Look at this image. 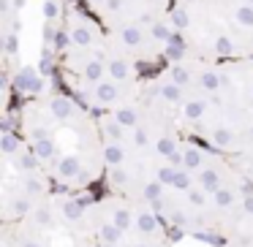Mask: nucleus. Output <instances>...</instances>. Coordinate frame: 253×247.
<instances>
[{
  "instance_id": "nucleus-6",
  "label": "nucleus",
  "mask_w": 253,
  "mask_h": 247,
  "mask_svg": "<svg viewBox=\"0 0 253 247\" xmlns=\"http://www.w3.org/2000/svg\"><path fill=\"white\" fill-rule=\"evenodd\" d=\"M60 212H63V220H66V223H79V220L84 217V207L77 201V198H66L63 207H60Z\"/></svg>"
},
{
  "instance_id": "nucleus-2",
  "label": "nucleus",
  "mask_w": 253,
  "mask_h": 247,
  "mask_svg": "<svg viewBox=\"0 0 253 247\" xmlns=\"http://www.w3.org/2000/svg\"><path fill=\"white\" fill-rule=\"evenodd\" d=\"M57 68L66 90L93 111H115L131 104L142 90L139 66L112 44L106 28L87 6L77 3L63 17Z\"/></svg>"
},
{
  "instance_id": "nucleus-4",
  "label": "nucleus",
  "mask_w": 253,
  "mask_h": 247,
  "mask_svg": "<svg viewBox=\"0 0 253 247\" xmlns=\"http://www.w3.org/2000/svg\"><path fill=\"white\" fill-rule=\"evenodd\" d=\"M174 0H84L87 11L104 28L133 19H164L169 17Z\"/></svg>"
},
{
  "instance_id": "nucleus-1",
  "label": "nucleus",
  "mask_w": 253,
  "mask_h": 247,
  "mask_svg": "<svg viewBox=\"0 0 253 247\" xmlns=\"http://www.w3.org/2000/svg\"><path fill=\"white\" fill-rule=\"evenodd\" d=\"M161 73L177 90L180 125L204 133L218 152L253 147V57L210 63L177 55Z\"/></svg>"
},
{
  "instance_id": "nucleus-5",
  "label": "nucleus",
  "mask_w": 253,
  "mask_h": 247,
  "mask_svg": "<svg viewBox=\"0 0 253 247\" xmlns=\"http://www.w3.org/2000/svg\"><path fill=\"white\" fill-rule=\"evenodd\" d=\"M196 185L202 187V190H207L210 196H215V193L220 190V187H226L229 182H226V174H223V169H220L218 163H204L202 169L196 171ZM245 179V176H242Z\"/></svg>"
},
{
  "instance_id": "nucleus-3",
  "label": "nucleus",
  "mask_w": 253,
  "mask_h": 247,
  "mask_svg": "<svg viewBox=\"0 0 253 247\" xmlns=\"http://www.w3.org/2000/svg\"><path fill=\"white\" fill-rule=\"evenodd\" d=\"M169 19L177 38L171 57L210 63L253 57V0H174Z\"/></svg>"
},
{
  "instance_id": "nucleus-7",
  "label": "nucleus",
  "mask_w": 253,
  "mask_h": 247,
  "mask_svg": "<svg viewBox=\"0 0 253 247\" xmlns=\"http://www.w3.org/2000/svg\"><path fill=\"white\" fill-rule=\"evenodd\" d=\"M22 247H44V245H41V242H36V239H25Z\"/></svg>"
}]
</instances>
